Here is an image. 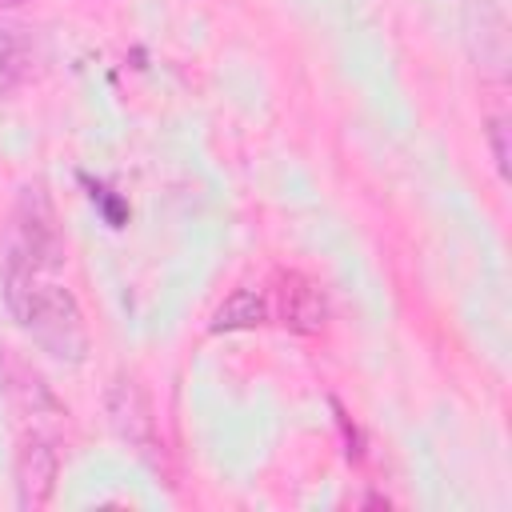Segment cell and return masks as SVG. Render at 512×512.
Segmentation results:
<instances>
[{"mask_svg":"<svg viewBox=\"0 0 512 512\" xmlns=\"http://www.w3.org/2000/svg\"><path fill=\"white\" fill-rule=\"evenodd\" d=\"M32 340L52 356V360H64V364H80L88 356V328H84V316H80V304L68 288L60 284H40L36 296H32V308L28 316L20 320Z\"/></svg>","mask_w":512,"mask_h":512,"instance_id":"1","label":"cell"},{"mask_svg":"<svg viewBox=\"0 0 512 512\" xmlns=\"http://www.w3.org/2000/svg\"><path fill=\"white\" fill-rule=\"evenodd\" d=\"M16 248L36 264V268H56L60 264V232H56V212L44 196L40 184H24L16 196Z\"/></svg>","mask_w":512,"mask_h":512,"instance_id":"2","label":"cell"},{"mask_svg":"<svg viewBox=\"0 0 512 512\" xmlns=\"http://www.w3.org/2000/svg\"><path fill=\"white\" fill-rule=\"evenodd\" d=\"M56 472H60L56 440L44 432L24 436L20 452H16V500H20V508H44L56 492Z\"/></svg>","mask_w":512,"mask_h":512,"instance_id":"3","label":"cell"},{"mask_svg":"<svg viewBox=\"0 0 512 512\" xmlns=\"http://www.w3.org/2000/svg\"><path fill=\"white\" fill-rule=\"evenodd\" d=\"M104 408H108V424L120 440H128L132 448L148 452L156 444V416H152V404L144 396V388L132 380V376H116L108 384V396H104Z\"/></svg>","mask_w":512,"mask_h":512,"instance_id":"4","label":"cell"},{"mask_svg":"<svg viewBox=\"0 0 512 512\" xmlns=\"http://www.w3.org/2000/svg\"><path fill=\"white\" fill-rule=\"evenodd\" d=\"M276 312L292 332H320L328 320L324 292L304 272H280L276 280Z\"/></svg>","mask_w":512,"mask_h":512,"instance_id":"5","label":"cell"},{"mask_svg":"<svg viewBox=\"0 0 512 512\" xmlns=\"http://www.w3.org/2000/svg\"><path fill=\"white\" fill-rule=\"evenodd\" d=\"M36 264L16 248V244H8V256H4V304H8V312L16 316V320H24L28 316V308H32V296H36Z\"/></svg>","mask_w":512,"mask_h":512,"instance_id":"6","label":"cell"},{"mask_svg":"<svg viewBox=\"0 0 512 512\" xmlns=\"http://www.w3.org/2000/svg\"><path fill=\"white\" fill-rule=\"evenodd\" d=\"M268 316V304L256 288H236L216 312H212V332H244V328H256L264 324Z\"/></svg>","mask_w":512,"mask_h":512,"instance_id":"7","label":"cell"},{"mask_svg":"<svg viewBox=\"0 0 512 512\" xmlns=\"http://www.w3.org/2000/svg\"><path fill=\"white\" fill-rule=\"evenodd\" d=\"M480 44H476V60L492 72V76H504V64H508V24L504 16L480 0Z\"/></svg>","mask_w":512,"mask_h":512,"instance_id":"8","label":"cell"},{"mask_svg":"<svg viewBox=\"0 0 512 512\" xmlns=\"http://www.w3.org/2000/svg\"><path fill=\"white\" fill-rule=\"evenodd\" d=\"M24 64H28V52H24L16 28H0V80L12 84L24 72Z\"/></svg>","mask_w":512,"mask_h":512,"instance_id":"9","label":"cell"},{"mask_svg":"<svg viewBox=\"0 0 512 512\" xmlns=\"http://www.w3.org/2000/svg\"><path fill=\"white\" fill-rule=\"evenodd\" d=\"M508 120L504 116H492L488 120V144H492V160H496V172L508 180V172H512V148H508Z\"/></svg>","mask_w":512,"mask_h":512,"instance_id":"10","label":"cell"}]
</instances>
